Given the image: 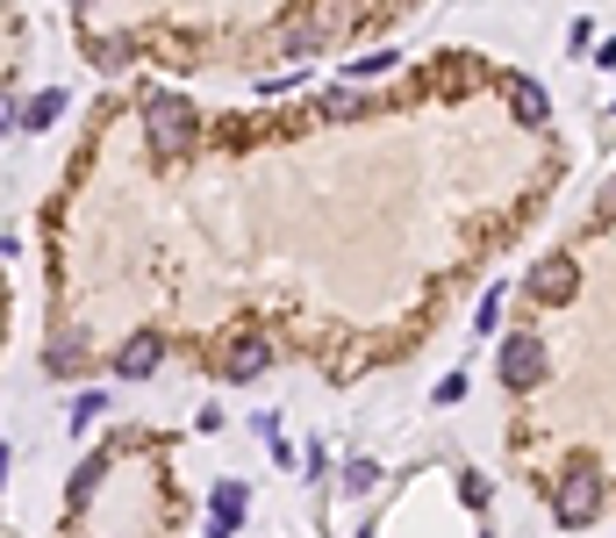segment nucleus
<instances>
[{
    "label": "nucleus",
    "instance_id": "18",
    "mask_svg": "<svg viewBox=\"0 0 616 538\" xmlns=\"http://www.w3.org/2000/svg\"><path fill=\"white\" fill-rule=\"evenodd\" d=\"M394 51H373V58H352V80H373V72H387Z\"/></svg>",
    "mask_w": 616,
    "mask_h": 538
},
{
    "label": "nucleus",
    "instance_id": "2",
    "mask_svg": "<svg viewBox=\"0 0 616 538\" xmlns=\"http://www.w3.org/2000/svg\"><path fill=\"white\" fill-rule=\"evenodd\" d=\"M144 137H151L158 158H180L194 137H201V115H194L180 94H151V101H144Z\"/></svg>",
    "mask_w": 616,
    "mask_h": 538
},
{
    "label": "nucleus",
    "instance_id": "4",
    "mask_svg": "<svg viewBox=\"0 0 616 538\" xmlns=\"http://www.w3.org/2000/svg\"><path fill=\"white\" fill-rule=\"evenodd\" d=\"M215 366H223V381H258V374L273 366V345H266L258 330H244V338H230V352Z\"/></svg>",
    "mask_w": 616,
    "mask_h": 538
},
{
    "label": "nucleus",
    "instance_id": "13",
    "mask_svg": "<svg viewBox=\"0 0 616 538\" xmlns=\"http://www.w3.org/2000/svg\"><path fill=\"white\" fill-rule=\"evenodd\" d=\"M101 474H108V460H86V467L72 474V503H86V496L101 488Z\"/></svg>",
    "mask_w": 616,
    "mask_h": 538
},
{
    "label": "nucleus",
    "instance_id": "6",
    "mask_svg": "<svg viewBox=\"0 0 616 538\" xmlns=\"http://www.w3.org/2000/svg\"><path fill=\"white\" fill-rule=\"evenodd\" d=\"M337 36V22H323V15H301V22H287V36H280V58H316Z\"/></svg>",
    "mask_w": 616,
    "mask_h": 538
},
{
    "label": "nucleus",
    "instance_id": "9",
    "mask_svg": "<svg viewBox=\"0 0 616 538\" xmlns=\"http://www.w3.org/2000/svg\"><path fill=\"white\" fill-rule=\"evenodd\" d=\"M158 359H165V345H158V338H137V345H122L115 374L122 381H144V374H158Z\"/></svg>",
    "mask_w": 616,
    "mask_h": 538
},
{
    "label": "nucleus",
    "instance_id": "7",
    "mask_svg": "<svg viewBox=\"0 0 616 538\" xmlns=\"http://www.w3.org/2000/svg\"><path fill=\"white\" fill-rule=\"evenodd\" d=\"M502 94H509V108H516V122H545V115H552V101H545V87H538V80H523V72H509V80H502Z\"/></svg>",
    "mask_w": 616,
    "mask_h": 538
},
{
    "label": "nucleus",
    "instance_id": "1",
    "mask_svg": "<svg viewBox=\"0 0 616 538\" xmlns=\"http://www.w3.org/2000/svg\"><path fill=\"white\" fill-rule=\"evenodd\" d=\"M552 517H559L566 531H581V524L602 517V467L595 460H566V474L552 481Z\"/></svg>",
    "mask_w": 616,
    "mask_h": 538
},
{
    "label": "nucleus",
    "instance_id": "8",
    "mask_svg": "<svg viewBox=\"0 0 616 538\" xmlns=\"http://www.w3.org/2000/svg\"><path fill=\"white\" fill-rule=\"evenodd\" d=\"M208 510H215V517H208V538H230V531H237V517H244V488L237 481H215Z\"/></svg>",
    "mask_w": 616,
    "mask_h": 538
},
{
    "label": "nucleus",
    "instance_id": "16",
    "mask_svg": "<svg viewBox=\"0 0 616 538\" xmlns=\"http://www.w3.org/2000/svg\"><path fill=\"white\" fill-rule=\"evenodd\" d=\"M588 216H595V230H609V223H616V180L595 194V209H588Z\"/></svg>",
    "mask_w": 616,
    "mask_h": 538
},
{
    "label": "nucleus",
    "instance_id": "11",
    "mask_svg": "<svg viewBox=\"0 0 616 538\" xmlns=\"http://www.w3.org/2000/svg\"><path fill=\"white\" fill-rule=\"evenodd\" d=\"M86 58H94L101 72H122L130 58H137V44H130V36H94V44H86Z\"/></svg>",
    "mask_w": 616,
    "mask_h": 538
},
{
    "label": "nucleus",
    "instance_id": "5",
    "mask_svg": "<svg viewBox=\"0 0 616 538\" xmlns=\"http://www.w3.org/2000/svg\"><path fill=\"white\" fill-rule=\"evenodd\" d=\"M574 288H581V266L566 259V252H545V259L531 266V295L538 302H566Z\"/></svg>",
    "mask_w": 616,
    "mask_h": 538
},
{
    "label": "nucleus",
    "instance_id": "3",
    "mask_svg": "<svg viewBox=\"0 0 616 538\" xmlns=\"http://www.w3.org/2000/svg\"><path fill=\"white\" fill-rule=\"evenodd\" d=\"M495 374H502V388H509V395H531V388L545 381V345H538V338H502Z\"/></svg>",
    "mask_w": 616,
    "mask_h": 538
},
{
    "label": "nucleus",
    "instance_id": "17",
    "mask_svg": "<svg viewBox=\"0 0 616 538\" xmlns=\"http://www.w3.org/2000/svg\"><path fill=\"white\" fill-rule=\"evenodd\" d=\"M323 108H330V115H359V94H352V87H337V94H323Z\"/></svg>",
    "mask_w": 616,
    "mask_h": 538
},
{
    "label": "nucleus",
    "instance_id": "14",
    "mask_svg": "<svg viewBox=\"0 0 616 538\" xmlns=\"http://www.w3.org/2000/svg\"><path fill=\"white\" fill-rule=\"evenodd\" d=\"M101 409H108V395H94V388H86V395L72 402V431H86V424L101 417Z\"/></svg>",
    "mask_w": 616,
    "mask_h": 538
},
{
    "label": "nucleus",
    "instance_id": "15",
    "mask_svg": "<svg viewBox=\"0 0 616 538\" xmlns=\"http://www.w3.org/2000/svg\"><path fill=\"white\" fill-rule=\"evenodd\" d=\"M373 481H380V467H373V460H352V467H344V488H352V496H366Z\"/></svg>",
    "mask_w": 616,
    "mask_h": 538
},
{
    "label": "nucleus",
    "instance_id": "10",
    "mask_svg": "<svg viewBox=\"0 0 616 538\" xmlns=\"http://www.w3.org/2000/svg\"><path fill=\"white\" fill-rule=\"evenodd\" d=\"M58 115H65V94H58V87H44V94H36L29 108H15V115H8V122H15V130H51Z\"/></svg>",
    "mask_w": 616,
    "mask_h": 538
},
{
    "label": "nucleus",
    "instance_id": "12",
    "mask_svg": "<svg viewBox=\"0 0 616 538\" xmlns=\"http://www.w3.org/2000/svg\"><path fill=\"white\" fill-rule=\"evenodd\" d=\"M79 359H86V352H79V338H58V345L44 352V366H51V374H79Z\"/></svg>",
    "mask_w": 616,
    "mask_h": 538
}]
</instances>
